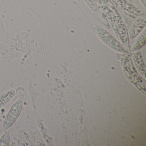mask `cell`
I'll use <instances>...</instances> for the list:
<instances>
[{
  "instance_id": "cell-11",
  "label": "cell",
  "mask_w": 146,
  "mask_h": 146,
  "mask_svg": "<svg viewBox=\"0 0 146 146\" xmlns=\"http://www.w3.org/2000/svg\"><path fill=\"white\" fill-rule=\"evenodd\" d=\"M140 1L143 7L146 8V0H140Z\"/></svg>"
},
{
  "instance_id": "cell-10",
  "label": "cell",
  "mask_w": 146,
  "mask_h": 146,
  "mask_svg": "<svg viewBox=\"0 0 146 146\" xmlns=\"http://www.w3.org/2000/svg\"><path fill=\"white\" fill-rule=\"evenodd\" d=\"M10 136L9 132H6L0 139V146H7L9 145Z\"/></svg>"
},
{
  "instance_id": "cell-6",
  "label": "cell",
  "mask_w": 146,
  "mask_h": 146,
  "mask_svg": "<svg viewBox=\"0 0 146 146\" xmlns=\"http://www.w3.org/2000/svg\"><path fill=\"white\" fill-rule=\"evenodd\" d=\"M133 60L137 70L145 78L146 68L140 51L134 52L132 55Z\"/></svg>"
},
{
  "instance_id": "cell-2",
  "label": "cell",
  "mask_w": 146,
  "mask_h": 146,
  "mask_svg": "<svg viewBox=\"0 0 146 146\" xmlns=\"http://www.w3.org/2000/svg\"><path fill=\"white\" fill-rule=\"evenodd\" d=\"M93 31L99 39L106 45L118 52L125 53L126 49L110 33L97 25L93 27Z\"/></svg>"
},
{
  "instance_id": "cell-7",
  "label": "cell",
  "mask_w": 146,
  "mask_h": 146,
  "mask_svg": "<svg viewBox=\"0 0 146 146\" xmlns=\"http://www.w3.org/2000/svg\"><path fill=\"white\" fill-rule=\"evenodd\" d=\"M146 41V29L142 31L141 33L137 37L135 41L133 44L132 47V51L133 52L137 51L145 45Z\"/></svg>"
},
{
  "instance_id": "cell-9",
  "label": "cell",
  "mask_w": 146,
  "mask_h": 146,
  "mask_svg": "<svg viewBox=\"0 0 146 146\" xmlns=\"http://www.w3.org/2000/svg\"><path fill=\"white\" fill-rule=\"evenodd\" d=\"M90 10L96 12L100 10V7L95 0H84Z\"/></svg>"
},
{
  "instance_id": "cell-8",
  "label": "cell",
  "mask_w": 146,
  "mask_h": 146,
  "mask_svg": "<svg viewBox=\"0 0 146 146\" xmlns=\"http://www.w3.org/2000/svg\"><path fill=\"white\" fill-rule=\"evenodd\" d=\"M15 93L14 90H10L0 96V108L13 97Z\"/></svg>"
},
{
  "instance_id": "cell-3",
  "label": "cell",
  "mask_w": 146,
  "mask_h": 146,
  "mask_svg": "<svg viewBox=\"0 0 146 146\" xmlns=\"http://www.w3.org/2000/svg\"><path fill=\"white\" fill-rule=\"evenodd\" d=\"M23 106V98L19 99L13 104L4 121L3 125V130H6L13 124L20 114Z\"/></svg>"
},
{
  "instance_id": "cell-5",
  "label": "cell",
  "mask_w": 146,
  "mask_h": 146,
  "mask_svg": "<svg viewBox=\"0 0 146 146\" xmlns=\"http://www.w3.org/2000/svg\"><path fill=\"white\" fill-rule=\"evenodd\" d=\"M146 21L142 18H136L128 32L129 39L130 40L137 37L146 28Z\"/></svg>"
},
{
  "instance_id": "cell-12",
  "label": "cell",
  "mask_w": 146,
  "mask_h": 146,
  "mask_svg": "<svg viewBox=\"0 0 146 146\" xmlns=\"http://www.w3.org/2000/svg\"><path fill=\"white\" fill-rule=\"evenodd\" d=\"M129 1H131V0H128Z\"/></svg>"
},
{
  "instance_id": "cell-4",
  "label": "cell",
  "mask_w": 146,
  "mask_h": 146,
  "mask_svg": "<svg viewBox=\"0 0 146 146\" xmlns=\"http://www.w3.org/2000/svg\"><path fill=\"white\" fill-rule=\"evenodd\" d=\"M121 11L131 17H137L142 15L141 12L128 0H111Z\"/></svg>"
},
{
  "instance_id": "cell-1",
  "label": "cell",
  "mask_w": 146,
  "mask_h": 146,
  "mask_svg": "<svg viewBox=\"0 0 146 146\" xmlns=\"http://www.w3.org/2000/svg\"><path fill=\"white\" fill-rule=\"evenodd\" d=\"M100 9L102 15L108 19L118 39L123 44H127L129 39L126 26L113 3L101 6Z\"/></svg>"
}]
</instances>
